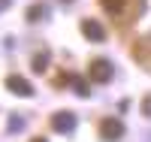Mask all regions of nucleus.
Returning a JSON list of instances; mask_svg holds the SVG:
<instances>
[{
  "instance_id": "nucleus-1",
  "label": "nucleus",
  "mask_w": 151,
  "mask_h": 142,
  "mask_svg": "<svg viewBox=\"0 0 151 142\" xmlns=\"http://www.w3.org/2000/svg\"><path fill=\"white\" fill-rule=\"evenodd\" d=\"M88 79L91 82H97V85H106L109 79H112V63L109 61H91V67H88Z\"/></svg>"
},
{
  "instance_id": "nucleus-2",
  "label": "nucleus",
  "mask_w": 151,
  "mask_h": 142,
  "mask_svg": "<svg viewBox=\"0 0 151 142\" xmlns=\"http://www.w3.org/2000/svg\"><path fill=\"white\" fill-rule=\"evenodd\" d=\"M100 136H103L106 142H115V139L124 136V124L118 118H103L100 121Z\"/></svg>"
},
{
  "instance_id": "nucleus-3",
  "label": "nucleus",
  "mask_w": 151,
  "mask_h": 142,
  "mask_svg": "<svg viewBox=\"0 0 151 142\" xmlns=\"http://www.w3.org/2000/svg\"><path fill=\"white\" fill-rule=\"evenodd\" d=\"M52 127H55L58 133L76 130V115H73V112H55V115H52Z\"/></svg>"
},
{
  "instance_id": "nucleus-4",
  "label": "nucleus",
  "mask_w": 151,
  "mask_h": 142,
  "mask_svg": "<svg viewBox=\"0 0 151 142\" xmlns=\"http://www.w3.org/2000/svg\"><path fill=\"white\" fill-rule=\"evenodd\" d=\"M6 88H9L12 94H18V97H30V94H33L30 82L21 79V76H9V79H6Z\"/></svg>"
},
{
  "instance_id": "nucleus-5",
  "label": "nucleus",
  "mask_w": 151,
  "mask_h": 142,
  "mask_svg": "<svg viewBox=\"0 0 151 142\" xmlns=\"http://www.w3.org/2000/svg\"><path fill=\"white\" fill-rule=\"evenodd\" d=\"M82 33L88 36V40H94V43H100V40H103V36H106L103 24H97L94 18H85V21H82Z\"/></svg>"
},
{
  "instance_id": "nucleus-6",
  "label": "nucleus",
  "mask_w": 151,
  "mask_h": 142,
  "mask_svg": "<svg viewBox=\"0 0 151 142\" xmlns=\"http://www.w3.org/2000/svg\"><path fill=\"white\" fill-rule=\"evenodd\" d=\"M48 15V6L45 3H33L30 9H27V21H40V18H45Z\"/></svg>"
},
{
  "instance_id": "nucleus-7",
  "label": "nucleus",
  "mask_w": 151,
  "mask_h": 142,
  "mask_svg": "<svg viewBox=\"0 0 151 142\" xmlns=\"http://www.w3.org/2000/svg\"><path fill=\"white\" fill-rule=\"evenodd\" d=\"M103 3V9L109 12V15H118V12L124 9V0H100Z\"/></svg>"
},
{
  "instance_id": "nucleus-8",
  "label": "nucleus",
  "mask_w": 151,
  "mask_h": 142,
  "mask_svg": "<svg viewBox=\"0 0 151 142\" xmlns=\"http://www.w3.org/2000/svg\"><path fill=\"white\" fill-rule=\"evenodd\" d=\"M45 63H48V55H36V58H33V70H36V73H42V70H45Z\"/></svg>"
},
{
  "instance_id": "nucleus-9",
  "label": "nucleus",
  "mask_w": 151,
  "mask_h": 142,
  "mask_svg": "<svg viewBox=\"0 0 151 142\" xmlns=\"http://www.w3.org/2000/svg\"><path fill=\"white\" fill-rule=\"evenodd\" d=\"M142 112L151 118V94H148V97H145V103H142Z\"/></svg>"
},
{
  "instance_id": "nucleus-10",
  "label": "nucleus",
  "mask_w": 151,
  "mask_h": 142,
  "mask_svg": "<svg viewBox=\"0 0 151 142\" xmlns=\"http://www.w3.org/2000/svg\"><path fill=\"white\" fill-rule=\"evenodd\" d=\"M9 6V0H0V9H6Z\"/></svg>"
},
{
  "instance_id": "nucleus-11",
  "label": "nucleus",
  "mask_w": 151,
  "mask_h": 142,
  "mask_svg": "<svg viewBox=\"0 0 151 142\" xmlns=\"http://www.w3.org/2000/svg\"><path fill=\"white\" fill-rule=\"evenodd\" d=\"M30 142H48V139H42V136H36V139H30Z\"/></svg>"
},
{
  "instance_id": "nucleus-12",
  "label": "nucleus",
  "mask_w": 151,
  "mask_h": 142,
  "mask_svg": "<svg viewBox=\"0 0 151 142\" xmlns=\"http://www.w3.org/2000/svg\"><path fill=\"white\" fill-rule=\"evenodd\" d=\"M64 3H70V0H64Z\"/></svg>"
}]
</instances>
